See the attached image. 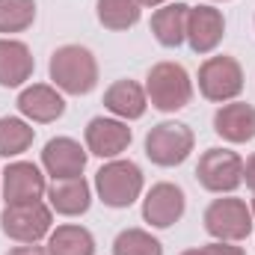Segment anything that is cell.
Segmentation results:
<instances>
[{
    "label": "cell",
    "instance_id": "obj_1",
    "mask_svg": "<svg viewBox=\"0 0 255 255\" xmlns=\"http://www.w3.org/2000/svg\"><path fill=\"white\" fill-rule=\"evenodd\" d=\"M51 80L57 89L68 95H89L98 86V63L89 48L83 45H63L51 54Z\"/></svg>",
    "mask_w": 255,
    "mask_h": 255
},
{
    "label": "cell",
    "instance_id": "obj_2",
    "mask_svg": "<svg viewBox=\"0 0 255 255\" xmlns=\"http://www.w3.org/2000/svg\"><path fill=\"white\" fill-rule=\"evenodd\" d=\"M145 95L154 110L160 113H175L184 110L193 98V80L187 68L178 63H157L151 65L145 77Z\"/></svg>",
    "mask_w": 255,
    "mask_h": 255
},
{
    "label": "cell",
    "instance_id": "obj_3",
    "mask_svg": "<svg viewBox=\"0 0 255 255\" xmlns=\"http://www.w3.org/2000/svg\"><path fill=\"white\" fill-rule=\"evenodd\" d=\"M95 190L107 208H130L142 193V169L133 160H110L95 172Z\"/></svg>",
    "mask_w": 255,
    "mask_h": 255
},
{
    "label": "cell",
    "instance_id": "obj_4",
    "mask_svg": "<svg viewBox=\"0 0 255 255\" xmlns=\"http://www.w3.org/2000/svg\"><path fill=\"white\" fill-rule=\"evenodd\" d=\"M205 232L217 241H226V244H238V241H247L250 232H253V211L247 208L244 199H214L208 208H205Z\"/></svg>",
    "mask_w": 255,
    "mask_h": 255
},
{
    "label": "cell",
    "instance_id": "obj_5",
    "mask_svg": "<svg viewBox=\"0 0 255 255\" xmlns=\"http://www.w3.org/2000/svg\"><path fill=\"white\" fill-rule=\"evenodd\" d=\"M196 136L181 122H160L145 133V157L157 166H181L190 157Z\"/></svg>",
    "mask_w": 255,
    "mask_h": 255
},
{
    "label": "cell",
    "instance_id": "obj_6",
    "mask_svg": "<svg viewBox=\"0 0 255 255\" xmlns=\"http://www.w3.org/2000/svg\"><path fill=\"white\" fill-rule=\"evenodd\" d=\"M51 208L39 202H21V205H6L3 217H0V229L6 238L18 241V244H39L42 238L51 235Z\"/></svg>",
    "mask_w": 255,
    "mask_h": 255
},
{
    "label": "cell",
    "instance_id": "obj_7",
    "mask_svg": "<svg viewBox=\"0 0 255 255\" xmlns=\"http://www.w3.org/2000/svg\"><path fill=\"white\" fill-rule=\"evenodd\" d=\"M196 178L211 193H235L244 184V160L229 148H208L199 157Z\"/></svg>",
    "mask_w": 255,
    "mask_h": 255
},
{
    "label": "cell",
    "instance_id": "obj_8",
    "mask_svg": "<svg viewBox=\"0 0 255 255\" xmlns=\"http://www.w3.org/2000/svg\"><path fill=\"white\" fill-rule=\"evenodd\" d=\"M199 92L208 101H232L244 92V68L235 57H211L199 68Z\"/></svg>",
    "mask_w": 255,
    "mask_h": 255
},
{
    "label": "cell",
    "instance_id": "obj_9",
    "mask_svg": "<svg viewBox=\"0 0 255 255\" xmlns=\"http://www.w3.org/2000/svg\"><path fill=\"white\" fill-rule=\"evenodd\" d=\"M184 208H187L184 190L178 184L160 181L142 199V220L148 226H154V229H169V226H175L184 217Z\"/></svg>",
    "mask_w": 255,
    "mask_h": 255
},
{
    "label": "cell",
    "instance_id": "obj_10",
    "mask_svg": "<svg viewBox=\"0 0 255 255\" xmlns=\"http://www.w3.org/2000/svg\"><path fill=\"white\" fill-rule=\"evenodd\" d=\"M45 193H48V184H45V175L36 163L15 160L3 169V199H6V205L39 202Z\"/></svg>",
    "mask_w": 255,
    "mask_h": 255
},
{
    "label": "cell",
    "instance_id": "obj_11",
    "mask_svg": "<svg viewBox=\"0 0 255 255\" xmlns=\"http://www.w3.org/2000/svg\"><path fill=\"white\" fill-rule=\"evenodd\" d=\"M86 157H89V151H86L77 139H71V136H57V139H51V142L45 145V151H42V166H45V172H48L54 181H63V178H77V175H83Z\"/></svg>",
    "mask_w": 255,
    "mask_h": 255
},
{
    "label": "cell",
    "instance_id": "obj_12",
    "mask_svg": "<svg viewBox=\"0 0 255 255\" xmlns=\"http://www.w3.org/2000/svg\"><path fill=\"white\" fill-rule=\"evenodd\" d=\"M130 145V128L122 119H92L86 125V151L104 160H116Z\"/></svg>",
    "mask_w": 255,
    "mask_h": 255
},
{
    "label": "cell",
    "instance_id": "obj_13",
    "mask_svg": "<svg viewBox=\"0 0 255 255\" xmlns=\"http://www.w3.org/2000/svg\"><path fill=\"white\" fill-rule=\"evenodd\" d=\"M18 113L30 122H39V125H48V122H57L65 113V98L48 83H33L27 89H21L18 95Z\"/></svg>",
    "mask_w": 255,
    "mask_h": 255
},
{
    "label": "cell",
    "instance_id": "obj_14",
    "mask_svg": "<svg viewBox=\"0 0 255 255\" xmlns=\"http://www.w3.org/2000/svg\"><path fill=\"white\" fill-rule=\"evenodd\" d=\"M226 36V18L214 6H193L187 15V42L196 54H211Z\"/></svg>",
    "mask_w": 255,
    "mask_h": 255
},
{
    "label": "cell",
    "instance_id": "obj_15",
    "mask_svg": "<svg viewBox=\"0 0 255 255\" xmlns=\"http://www.w3.org/2000/svg\"><path fill=\"white\" fill-rule=\"evenodd\" d=\"M214 130L226 142H250L255 139V107L247 101L223 104L214 116Z\"/></svg>",
    "mask_w": 255,
    "mask_h": 255
},
{
    "label": "cell",
    "instance_id": "obj_16",
    "mask_svg": "<svg viewBox=\"0 0 255 255\" xmlns=\"http://www.w3.org/2000/svg\"><path fill=\"white\" fill-rule=\"evenodd\" d=\"M48 202H51V211H57L63 217H80L92 205V190H89L83 175L63 178V181H54L48 187Z\"/></svg>",
    "mask_w": 255,
    "mask_h": 255
},
{
    "label": "cell",
    "instance_id": "obj_17",
    "mask_svg": "<svg viewBox=\"0 0 255 255\" xmlns=\"http://www.w3.org/2000/svg\"><path fill=\"white\" fill-rule=\"evenodd\" d=\"M33 54L18 39H0V86L15 89L33 77Z\"/></svg>",
    "mask_w": 255,
    "mask_h": 255
},
{
    "label": "cell",
    "instance_id": "obj_18",
    "mask_svg": "<svg viewBox=\"0 0 255 255\" xmlns=\"http://www.w3.org/2000/svg\"><path fill=\"white\" fill-rule=\"evenodd\" d=\"M104 107L119 119H142L148 107V95L136 80H116L104 92Z\"/></svg>",
    "mask_w": 255,
    "mask_h": 255
},
{
    "label": "cell",
    "instance_id": "obj_19",
    "mask_svg": "<svg viewBox=\"0 0 255 255\" xmlns=\"http://www.w3.org/2000/svg\"><path fill=\"white\" fill-rule=\"evenodd\" d=\"M187 15L190 6L187 3H169L163 9H157L151 15V33L163 48H178L187 39Z\"/></svg>",
    "mask_w": 255,
    "mask_h": 255
},
{
    "label": "cell",
    "instance_id": "obj_20",
    "mask_svg": "<svg viewBox=\"0 0 255 255\" xmlns=\"http://www.w3.org/2000/svg\"><path fill=\"white\" fill-rule=\"evenodd\" d=\"M48 255H95V238L83 226H57L48 235Z\"/></svg>",
    "mask_w": 255,
    "mask_h": 255
},
{
    "label": "cell",
    "instance_id": "obj_21",
    "mask_svg": "<svg viewBox=\"0 0 255 255\" xmlns=\"http://www.w3.org/2000/svg\"><path fill=\"white\" fill-rule=\"evenodd\" d=\"M139 0H98V21L107 30H130L139 21Z\"/></svg>",
    "mask_w": 255,
    "mask_h": 255
},
{
    "label": "cell",
    "instance_id": "obj_22",
    "mask_svg": "<svg viewBox=\"0 0 255 255\" xmlns=\"http://www.w3.org/2000/svg\"><path fill=\"white\" fill-rule=\"evenodd\" d=\"M33 136H36V130L27 125L24 119L3 116V119H0V157L24 154V151L33 145Z\"/></svg>",
    "mask_w": 255,
    "mask_h": 255
},
{
    "label": "cell",
    "instance_id": "obj_23",
    "mask_svg": "<svg viewBox=\"0 0 255 255\" xmlns=\"http://www.w3.org/2000/svg\"><path fill=\"white\" fill-rule=\"evenodd\" d=\"M36 21L33 0H0V33H24Z\"/></svg>",
    "mask_w": 255,
    "mask_h": 255
},
{
    "label": "cell",
    "instance_id": "obj_24",
    "mask_svg": "<svg viewBox=\"0 0 255 255\" xmlns=\"http://www.w3.org/2000/svg\"><path fill=\"white\" fill-rule=\"evenodd\" d=\"M113 255H163V247L145 229H125L113 241Z\"/></svg>",
    "mask_w": 255,
    "mask_h": 255
},
{
    "label": "cell",
    "instance_id": "obj_25",
    "mask_svg": "<svg viewBox=\"0 0 255 255\" xmlns=\"http://www.w3.org/2000/svg\"><path fill=\"white\" fill-rule=\"evenodd\" d=\"M205 255H247L241 247H232V244H226V241H217V244H208V247H202Z\"/></svg>",
    "mask_w": 255,
    "mask_h": 255
},
{
    "label": "cell",
    "instance_id": "obj_26",
    "mask_svg": "<svg viewBox=\"0 0 255 255\" xmlns=\"http://www.w3.org/2000/svg\"><path fill=\"white\" fill-rule=\"evenodd\" d=\"M6 255H48V250H42V247H36V244H21V247L9 250Z\"/></svg>",
    "mask_w": 255,
    "mask_h": 255
},
{
    "label": "cell",
    "instance_id": "obj_27",
    "mask_svg": "<svg viewBox=\"0 0 255 255\" xmlns=\"http://www.w3.org/2000/svg\"><path fill=\"white\" fill-rule=\"evenodd\" d=\"M244 181H247V187L255 193V154L244 163Z\"/></svg>",
    "mask_w": 255,
    "mask_h": 255
},
{
    "label": "cell",
    "instance_id": "obj_28",
    "mask_svg": "<svg viewBox=\"0 0 255 255\" xmlns=\"http://www.w3.org/2000/svg\"><path fill=\"white\" fill-rule=\"evenodd\" d=\"M160 3H166V0H139V6H160Z\"/></svg>",
    "mask_w": 255,
    "mask_h": 255
},
{
    "label": "cell",
    "instance_id": "obj_29",
    "mask_svg": "<svg viewBox=\"0 0 255 255\" xmlns=\"http://www.w3.org/2000/svg\"><path fill=\"white\" fill-rule=\"evenodd\" d=\"M181 255H205V250L199 247V250H187V253H181Z\"/></svg>",
    "mask_w": 255,
    "mask_h": 255
},
{
    "label": "cell",
    "instance_id": "obj_30",
    "mask_svg": "<svg viewBox=\"0 0 255 255\" xmlns=\"http://www.w3.org/2000/svg\"><path fill=\"white\" fill-rule=\"evenodd\" d=\"M250 211H253V223H255V199H253V208H250Z\"/></svg>",
    "mask_w": 255,
    "mask_h": 255
}]
</instances>
